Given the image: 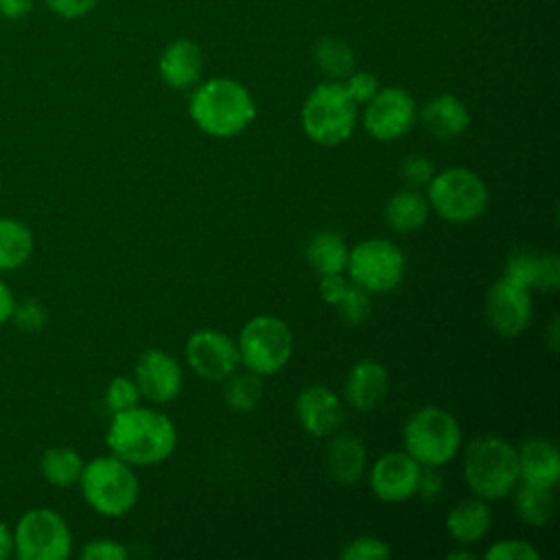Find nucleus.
<instances>
[{
    "label": "nucleus",
    "instance_id": "obj_1",
    "mask_svg": "<svg viewBox=\"0 0 560 560\" xmlns=\"http://www.w3.org/2000/svg\"><path fill=\"white\" fill-rule=\"evenodd\" d=\"M105 444L112 455L131 466H155L173 455L177 427L158 407L136 405L127 411L112 413Z\"/></svg>",
    "mask_w": 560,
    "mask_h": 560
},
{
    "label": "nucleus",
    "instance_id": "obj_2",
    "mask_svg": "<svg viewBox=\"0 0 560 560\" xmlns=\"http://www.w3.org/2000/svg\"><path fill=\"white\" fill-rule=\"evenodd\" d=\"M188 116L210 138H234L256 118L252 92L232 77L199 81L188 96Z\"/></svg>",
    "mask_w": 560,
    "mask_h": 560
},
{
    "label": "nucleus",
    "instance_id": "obj_3",
    "mask_svg": "<svg viewBox=\"0 0 560 560\" xmlns=\"http://www.w3.org/2000/svg\"><path fill=\"white\" fill-rule=\"evenodd\" d=\"M464 481L483 501L505 499L521 481L516 446L501 435L475 438L464 453Z\"/></svg>",
    "mask_w": 560,
    "mask_h": 560
},
{
    "label": "nucleus",
    "instance_id": "obj_4",
    "mask_svg": "<svg viewBox=\"0 0 560 560\" xmlns=\"http://www.w3.org/2000/svg\"><path fill=\"white\" fill-rule=\"evenodd\" d=\"M77 483L85 503L107 518L129 514L140 499V479L133 466L112 453L85 462Z\"/></svg>",
    "mask_w": 560,
    "mask_h": 560
},
{
    "label": "nucleus",
    "instance_id": "obj_5",
    "mask_svg": "<svg viewBox=\"0 0 560 560\" xmlns=\"http://www.w3.org/2000/svg\"><path fill=\"white\" fill-rule=\"evenodd\" d=\"M304 136L319 147H339L354 133L359 105L341 81H322L304 98L300 109Z\"/></svg>",
    "mask_w": 560,
    "mask_h": 560
},
{
    "label": "nucleus",
    "instance_id": "obj_6",
    "mask_svg": "<svg viewBox=\"0 0 560 560\" xmlns=\"http://www.w3.org/2000/svg\"><path fill=\"white\" fill-rule=\"evenodd\" d=\"M405 453L420 466L442 468L455 459L462 448V427L457 418L435 405L413 411L402 427Z\"/></svg>",
    "mask_w": 560,
    "mask_h": 560
},
{
    "label": "nucleus",
    "instance_id": "obj_7",
    "mask_svg": "<svg viewBox=\"0 0 560 560\" xmlns=\"http://www.w3.org/2000/svg\"><path fill=\"white\" fill-rule=\"evenodd\" d=\"M427 201L431 210L455 225L477 221L490 203V192L481 175L468 166H448L435 171L427 184Z\"/></svg>",
    "mask_w": 560,
    "mask_h": 560
},
{
    "label": "nucleus",
    "instance_id": "obj_8",
    "mask_svg": "<svg viewBox=\"0 0 560 560\" xmlns=\"http://www.w3.org/2000/svg\"><path fill=\"white\" fill-rule=\"evenodd\" d=\"M241 365L258 376L278 374L293 354V332L276 315L262 313L247 319L236 337Z\"/></svg>",
    "mask_w": 560,
    "mask_h": 560
},
{
    "label": "nucleus",
    "instance_id": "obj_9",
    "mask_svg": "<svg viewBox=\"0 0 560 560\" xmlns=\"http://www.w3.org/2000/svg\"><path fill=\"white\" fill-rule=\"evenodd\" d=\"M407 260L402 249L389 238L372 236L354 243L348 254L346 271L352 284L368 293H389L405 278Z\"/></svg>",
    "mask_w": 560,
    "mask_h": 560
},
{
    "label": "nucleus",
    "instance_id": "obj_10",
    "mask_svg": "<svg viewBox=\"0 0 560 560\" xmlns=\"http://www.w3.org/2000/svg\"><path fill=\"white\" fill-rule=\"evenodd\" d=\"M13 553L20 560H66L72 553L70 525L50 508H33L13 529Z\"/></svg>",
    "mask_w": 560,
    "mask_h": 560
},
{
    "label": "nucleus",
    "instance_id": "obj_11",
    "mask_svg": "<svg viewBox=\"0 0 560 560\" xmlns=\"http://www.w3.org/2000/svg\"><path fill=\"white\" fill-rule=\"evenodd\" d=\"M363 129L378 142H394L411 131L418 122V105L409 90L385 85L365 103Z\"/></svg>",
    "mask_w": 560,
    "mask_h": 560
},
{
    "label": "nucleus",
    "instance_id": "obj_12",
    "mask_svg": "<svg viewBox=\"0 0 560 560\" xmlns=\"http://www.w3.org/2000/svg\"><path fill=\"white\" fill-rule=\"evenodd\" d=\"M188 368L203 381L223 383L241 365L236 339L219 328H199L190 332L184 346Z\"/></svg>",
    "mask_w": 560,
    "mask_h": 560
},
{
    "label": "nucleus",
    "instance_id": "obj_13",
    "mask_svg": "<svg viewBox=\"0 0 560 560\" xmlns=\"http://www.w3.org/2000/svg\"><path fill=\"white\" fill-rule=\"evenodd\" d=\"M486 317L499 337H521L534 317L532 291L505 276L497 278L486 293Z\"/></svg>",
    "mask_w": 560,
    "mask_h": 560
},
{
    "label": "nucleus",
    "instance_id": "obj_14",
    "mask_svg": "<svg viewBox=\"0 0 560 560\" xmlns=\"http://www.w3.org/2000/svg\"><path fill=\"white\" fill-rule=\"evenodd\" d=\"M133 381L144 400L164 405L182 394L184 370L171 352L162 348H147L136 361Z\"/></svg>",
    "mask_w": 560,
    "mask_h": 560
},
{
    "label": "nucleus",
    "instance_id": "obj_15",
    "mask_svg": "<svg viewBox=\"0 0 560 560\" xmlns=\"http://www.w3.org/2000/svg\"><path fill=\"white\" fill-rule=\"evenodd\" d=\"M422 466L405 451L383 453L370 466V488L385 503H402L416 497Z\"/></svg>",
    "mask_w": 560,
    "mask_h": 560
},
{
    "label": "nucleus",
    "instance_id": "obj_16",
    "mask_svg": "<svg viewBox=\"0 0 560 560\" xmlns=\"http://www.w3.org/2000/svg\"><path fill=\"white\" fill-rule=\"evenodd\" d=\"M295 420L311 438H330L343 422V402L328 385H306L295 396Z\"/></svg>",
    "mask_w": 560,
    "mask_h": 560
},
{
    "label": "nucleus",
    "instance_id": "obj_17",
    "mask_svg": "<svg viewBox=\"0 0 560 560\" xmlns=\"http://www.w3.org/2000/svg\"><path fill=\"white\" fill-rule=\"evenodd\" d=\"M389 392L387 368L376 359H359L346 374L343 402L354 411H372Z\"/></svg>",
    "mask_w": 560,
    "mask_h": 560
},
{
    "label": "nucleus",
    "instance_id": "obj_18",
    "mask_svg": "<svg viewBox=\"0 0 560 560\" xmlns=\"http://www.w3.org/2000/svg\"><path fill=\"white\" fill-rule=\"evenodd\" d=\"M503 276L529 291L556 293L560 287V258L551 252L516 249L508 256Z\"/></svg>",
    "mask_w": 560,
    "mask_h": 560
},
{
    "label": "nucleus",
    "instance_id": "obj_19",
    "mask_svg": "<svg viewBox=\"0 0 560 560\" xmlns=\"http://www.w3.org/2000/svg\"><path fill=\"white\" fill-rule=\"evenodd\" d=\"M158 72L171 90H190L201 81L203 52L197 42L177 37L168 42L158 59Z\"/></svg>",
    "mask_w": 560,
    "mask_h": 560
},
{
    "label": "nucleus",
    "instance_id": "obj_20",
    "mask_svg": "<svg viewBox=\"0 0 560 560\" xmlns=\"http://www.w3.org/2000/svg\"><path fill=\"white\" fill-rule=\"evenodd\" d=\"M418 120L424 131L438 140H455L470 127V109L455 94H435L418 109Z\"/></svg>",
    "mask_w": 560,
    "mask_h": 560
},
{
    "label": "nucleus",
    "instance_id": "obj_21",
    "mask_svg": "<svg viewBox=\"0 0 560 560\" xmlns=\"http://www.w3.org/2000/svg\"><path fill=\"white\" fill-rule=\"evenodd\" d=\"M324 464L337 483L352 486L368 470V448L359 435L337 431L328 438Z\"/></svg>",
    "mask_w": 560,
    "mask_h": 560
},
{
    "label": "nucleus",
    "instance_id": "obj_22",
    "mask_svg": "<svg viewBox=\"0 0 560 560\" xmlns=\"http://www.w3.org/2000/svg\"><path fill=\"white\" fill-rule=\"evenodd\" d=\"M518 477L525 483L556 488L560 481V453L545 438H527L516 446Z\"/></svg>",
    "mask_w": 560,
    "mask_h": 560
},
{
    "label": "nucleus",
    "instance_id": "obj_23",
    "mask_svg": "<svg viewBox=\"0 0 560 560\" xmlns=\"http://www.w3.org/2000/svg\"><path fill=\"white\" fill-rule=\"evenodd\" d=\"M444 527L457 545L470 547L488 536V532L492 527V510H490L488 501L472 494V497L455 503L446 512Z\"/></svg>",
    "mask_w": 560,
    "mask_h": 560
},
{
    "label": "nucleus",
    "instance_id": "obj_24",
    "mask_svg": "<svg viewBox=\"0 0 560 560\" xmlns=\"http://www.w3.org/2000/svg\"><path fill=\"white\" fill-rule=\"evenodd\" d=\"M431 214V206L427 201V195H422L418 188H400L396 190L383 210L385 223L398 232V234H411L420 230Z\"/></svg>",
    "mask_w": 560,
    "mask_h": 560
},
{
    "label": "nucleus",
    "instance_id": "obj_25",
    "mask_svg": "<svg viewBox=\"0 0 560 560\" xmlns=\"http://www.w3.org/2000/svg\"><path fill=\"white\" fill-rule=\"evenodd\" d=\"M350 247L346 238L332 230H317L304 245V258L319 276L343 273Z\"/></svg>",
    "mask_w": 560,
    "mask_h": 560
},
{
    "label": "nucleus",
    "instance_id": "obj_26",
    "mask_svg": "<svg viewBox=\"0 0 560 560\" xmlns=\"http://www.w3.org/2000/svg\"><path fill=\"white\" fill-rule=\"evenodd\" d=\"M313 61L328 81H343L357 68V55L348 39L324 35L313 46Z\"/></svg>",
    "mask_w": 560,
    "mask_h": 560
},
{
    "label": "nucleus",
    "instance_id": "obj_27",
    "mask_svg": "<svg viewBox=\"0 0 560 560\" xmlns=\"http://www.w3.org/2000/svg\"><path fill=\"white\" fill-rule=\"evenodd\" d=\"M512 494H514V510L525 525L542 527L551 521L556 510L553 488L518 481Z\"/></svg>",
    "mask_w": 560,
    "mask_h": 560
},
{
    "label": "nucleus",
    "instance_id": "obj_28",
    "mask_svg": "<svg viewBox=\"0 0 560 560\" xmlns=\"http://www.w3.org/2000/svg\"><path fill=\"white\" fill-rule=\"evenodd\" d=\"M33 232L20 219L0 217V271L20 269L33 254Z\"/></svg>",
    "mask_w": 560,
    "mask_h": 560
},
{
    "label": "nucleus",
    "instance_id": "obj_29",
    "mask_svg": "<svg viewBox=\"0 0 560 560\" xmlns=\"http://www.w3.org/2000/svg\"><path fill=\"white\" fill-rule=\"evenodd\" d=\"M81 455L70 446H52L42 453L39 459V472L42 477L57 488H68L79 481V475L83 470Z\"/></svg>",
    "mask_w": 560,
    "mask_h": 560
},
{
    "label": "nucleus",
    "instance_id": "obj_30",
    "mask_svg": "<svg viewBox=\"0 0 560 560\" xmlns=\"http://www.w3.org/2000/svg\"><path fill=\"white\" fill-rule=\"evenodd\" d=\"M262 376L245 370L234 372L223 381V400L234 411H252L262 400Z\"/></svg>",
    "mask_w": 560,
    "mask_h": 560
},
{
    "label": "nucleus",
    "instance_id": "obj_31",
    "mask_svg": "<svg viewBox=\"0 0 560 560\" xmlns=\"http://www.w3.org/2000/svg\"><path fill=\"white\" fill-rule=\"evenodd\" d=\"M370 295L372 293H368L365 289L350 282L343 298L335 306L346 326H361V324L368 322V317L372 313V298Z\"/></svg>",
    "mask_w": 560,
    "mask_h": 560
},
{
    "label": "nucleus",
    "instance_id": "obj_32",
    "mask_svg": "<svg viewBox=\"0 0 560 560\" xmlns=\"http://www.w3.org/2000/svg\"><path fill=\"white\" fill-rule=\"evenodd\" d=\"M103 400H105V407L109 409V413H118V411H127V409L140 405L142 394L131 376H114L105 387Z\"/></svg>",
    "mask_w": 560,
    "mask_h": 560
},
{
    "label": "nucleus",
    "instance_id": "obj_33",
    "mask_svg": "<svg viewBox=\"0 0 560 560\" xmlns=\"http://www.w3.org/2000/svg\"><path fill=\"white\" fill-rule=\"evenodd\" d=\"M389 556H392L389 542L372 534H361L348 540L339 551L341 560H387Z\"/></svg>",
    "mask_w": 560,
    "mask_h": 560
},
{
    "label": "nucleus",
    "instance_id": "obj_34",
    "mask_svg": "<svg viewBox=\"0 0 560 560\" xmlns=\"http://www.w3.org/2000/svg\"><path fill=\"white\" fill-rule=\"evenodd\" d=\"M435 175V164L424 153H409L400 162V177L409 188H427Z\"/></svg>",
    "mask_w": 560,
    "mask_h": 560
},
{
    "label": "nucleus",
    "instance_id": "obj_35",
    "mask_svg": "<svg viewBox=\"0 0 560 560\" xmlns=\"http://www.w3.org/2000/svg\"><path fill=\"white\" fill-rule=\"evenodd\" d=\"M488 560H538L540 551L523 538H503L490 545L483 553Z\"/></svg>",
    "mask_w": 560,
    "mask_h": 560
},
{
    "label": "nucleus",
    "instance_id": "obj_36",
    "mask_svg": "<svg viewBox=\"0 0 560 560\" xmlns=\"http://www.w3.org/2000/svg\"><path fill=\"white\" fill-rule=\"evenodd\" d=\"M343 88L346 92L350 94V98L357 103V105H365L381 88L378 83V77L370 70H352L343 81Z\"/></svg>",
    "mask_w": 560,
    "mask_h": 560
},
{
    "label": "nucleus",
    "instance_id": "obj_37",
    "mask_svg": "<svg viewBox=\"0 0 560 560\" xmlns=\"http://www.w3.org/2000/svg\"><path fill=\"white\" fill-rule=\"evenodd\" d=\"M127 556V547L114 538H92L81 549L83 560H125Z\"/></svg>",
    "mask_w": 560,
    "mask_h": 560
},
{
    "label": "nucleus",
    "instance_id": "obj_38",
    "mask_svg": "<svg viewBox=\"0 0 560 560\" xmlns=\"http://www.w3.org/2000/svg\"><path fill=\"white\" fill-rule=\"evenodd\" d=\"M46 7L66 20H74V18H83L88 15L98 0H44Z\"/></svg>",
    "mask_w": 560,
    "mask_h": 560
},
{
    "label": "nucleus",
    "instance_id": "obj_39",
    "mask_svg": "<svg viewBox=\"0 0 560 560\" xmlns=\"http://www.w3.org/2000/svg\"><path fill=\"white\" fill-rule=\"evenodd\" d=\"M348 287H350V280L343 278V273L319 276V295L330 306H337V302L343 298Z\"/></svg>",
    "mask_w": 560,
    "mask_h": 560
},
{
    "label": "nucleus",
    "instance_id": "obj_40",
    "mask_svg": "<svg viewBox=\"0 0 560 560\" xmlns=\"http://www.w3.org/2000/svg\"><path fill=\"white\" fill-rule=\"evenodd\" d=\"M442 488H444V479L442 475L438 472V468L433 466H422L420 470V479H418V490H416V497H420L422 501H433L442 494Z\"/></svg>",
    "mask_w": 560,
    "mask_h": 560
},
{
    "label": "nucleus",
    "instance_id": "obj_41",
    "mask_svg": "<svg viewBox=\"0 0 560 560\" xmlns=\"http://www.w3.org/2000/svg\"><path fill=\"white\" fill-rule=\"evenodd\" d=\"M33 9V0H0V13L4 18H22Z\"/></svg>",
    "mask_w": 560,
    "mask_h": 560
},
{
    "label": "nucleus",
    "instance_id": "obj_42",
    "mask_svg": "<svg viewBox=\"0 0 560 560\" xmlns=\"http://www.w3.org/2000/svg\"><path fill=\"white\" fill-rule=\"evenodd\" d=\"M15 315V298L13 291L0 282V326L7 324Z\"/></svg>",
    "mask_w": 560,
    "mask_h": 560
},
{
    "label": "nucleus",
    "instance_id": "obj_43",
    "mask_svg": "<svg viewBox=\"0 0 560 560\" xmlns=\"http://www.w3.org/2000/svg\"><path fill=\"white\" fill-rule=\"evenodd\" d=\"M13 553V532L4 521H0V560Z\"/></svg>",
    "mask_w": 560,
    "mask_h": 560
},
{
    "label": "nucleus",
    "instance_id": "obj_44",
    "mask_svg": "<svg viewBox=\"0 0 560 560\" xmlns=\"http://www.w3.org/2000/svg\"><path fill=\"white\" fill-rule=\"evenodd\" d=\"M448 560H475L477 553L472 549H453L446 553Z\"/></svg>",
    "mask_w": 560,
    "mask_h": 560
},
{
    "label": "nucleus",
    "instance_id": "obj_45",
    "mask_svg": "<svg viewBox=\"0 0 560 560\" xmlns=\"http://www.w3.org/2000/svg\"><path fill=\"white\" fill-rule=\"evenodd\" d=\"M549 337H551V350H556V346H558V341H556V337H558V317H553V319H551Z\"/></svg>",
    "mask_w": 560,
    "mask_h": 560
}]
</instances>
